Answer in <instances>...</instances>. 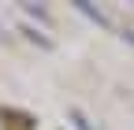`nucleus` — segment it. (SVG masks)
Returning a JSON list of instances; mask_svg holds the SVG:
<instances>
[{
    "label": "nucleus",
    "instance_id": "obj_1",
    "mask_svg": "<svg viewBox=\"0 0 134 130\" xmlns=\"http://www.w3.org/2000/svg\"><path fill=\"white\" fill-rule=\"evenodd\" d=\"M123 37H127V41H134V30H127V34H123Z\"/></svg>",
    "mask_w": 134,
    "mask_h": 130
}]
</instances>
